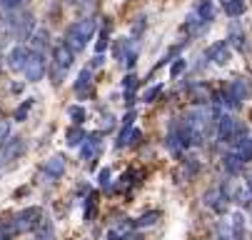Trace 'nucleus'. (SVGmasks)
<instances>
[{
  "instance_id": "9",
  "label": "nucleus",
  "mask_w": 252,
  "mask_h": 240,
  "mask_svg": "<svg viewBox=\"0 0 252 240\" xmlns=\"http://www.w3.org/2000/svg\"><path fill=\"white\" fill-rule=\"evenodd\" d=\"M232 150H235V153L240 155V160L247 165V163L252 160V133H247L240 143H235V145H232Z\"/></svg>"
},
{
  "instance_id": "28",
  "label": "nucleus",
  "mask_w": 252,
  "mask_h": 240,
  "mask_svg": "<svg viewBox=\"0 0 252 240\" xmlns=\"http://www.w3.org/2000/svg\"><path fill=\"white\" fill-rule=\"evenodd\" d=\"M8 133H10V123H0V143L8 140Z\"/></svg>"
},
{
  "instance_id": "32",
  "label": "nucleus",
  "mask_w": 252,
  "mask_h": 240,
  "mask_svg": "<svg viewBox=\"0 0 252 240\" xmlns=\"http://www.w3.org/2000/svg\"><path fill=\"white\" fill-rule=\"evenodd\" d=\"M250 213H252V208H250Z\"/></svg>"
},
{
  "instance_id": "14",
  "label": "nucleus",
  "mask_w": 252,
  "mask_h": 240,
  "mask_svg": "<svg viewBox=\"0 0 252 240\" xmlns=\"http://www.w3.org/2000/svg\"><path fill=\"white\" fill-rule=\"evenodd\" d=\"M232 240H245V215L242 213L232 215Z\"/></svg>"
},
{
  "instance_id": "8",
  "label": "nucleus",
  "mask_w": 252,
  "mask_h": 240,
  "mask_svg": "<svg viewBox=\"0 0 252 240\" xmlns=\"http://www.w3.org/2000/svg\"><path fill=\"white\" fill-rule=\"evenodd\" d=\"M65 168H67L65 158H63V155H53L50 160H45V165H43V173H45L50 180H60V178L65 175Z\"/></svg>"
},
{
  "instance_id": "30",
  "label": "nucleus",
  "mask_w": 252,
  "mask_h": 240,
  "mask_svg": "<svg viewBox=\"0 0 252 240\" xmlns=\"http://www.w3.org/2000/svg\"><path fill=\"white\" fill-rule=\"evenodd\" d=\"M123 240H142V235H140L137 230H130V233H127V235L123 238Z\"/></svg>"
},
{
  "instance_id": "31",
  "label": "nucleus",
  "mask_w": 252,
  "mask_h": 240,
  "mask_svg": "<svg viewBox=\"0 0 252 240\" xmlns=\"http://www.w3.org/2000/svg\"><path fill=\"white\" fill-rule=\"evenodd\" d=\"M225 3H230V0H225Z\"/></svg>"
},
{
  "instance_id": "24",
  "label": "nucleus",
  "mask_w": 252,
  "mask_h": 240,
  "mask_svg": "<svg viewBox=\"0 0 252 240\" xmlns=\"http://www.w3.org/2000/svg\"><path fill=\"white\" fill-rule=\"evenodd\" d=\"M67 113L75 118V125H80V123H83V118H85V110H83V108H78V105H73V108H70Z\"/></svg>"
},
{
  "instance_id": "7",
  "label": "nucleus",
  "mask_w": 252,
  "mask_h": 240,
  "mask_svg": "<svg viewBox=\"0 0 252 240\" xmlns=\"http://www.w3.org/2000/svg\"><path fill=\"white\" fill-rule=\"evenodd\" d=\"M53 60L58 65V70L65 73L70 65H73V48H67V43H58L53 50Z\"/></svg>"
},
{
  "instance_id": "27",
  "label": "nucleus",
  "mask_w": 252,
  "mask_h": 240,
  "mask_svg": "<svg viewBox=\"0 0 252 240\" xmlns=\"http://www.w3.org/2000/svg\"><path fill=\"white\" fill-rule=\"evenodd\" d=\"M185 65H188V60H180V63H175V65H172V78H177L180 73H183V70H185Z\"/></svg>"
},
{
  "instance_id": "17",
  "label": "nucleus",
  "mask_w": 252,
  "mask_h": 240,
  "mask_svg": "<svg viewBox=\"0 0 252 240\" xmlns=\"http://www.w3.org/2000/svg\"><path fill=\"white\" fill-rule=\"evenodd\" d=\"M85 88H90V70H83V73H80L78 85H75V93H78V95H85Z\"/></svg>"
},
{
  "instance_id": "26",
  "label": "nucleus",
  "mask_w": 252,
  "mask_h": 240,
  "mask_svg": "<svg viewBox=\"0 0 252 240\" xmlns=\"http://www.w3.org/2000/svg\"><path fill=\"white\" fill-rule=\"evenodd\" d=\"M123 85H125V93H135V88H137V78H135V75H127Z\"/></svg>"
},
{
  "instance_id": "5",
  "label": "nucleus",
  "mask_w": 252,
  "mask_h": 240,
  "mask_svg": "<svg viewBox=\"0 0 252 240\" xmlns=\"http://www.w3.org/2000/svg\"><path fill=\"white\" fill-rule=\"evenodd\" d=\"M23 73H25L28 83H38V80H43V75H45V60H43V55L30 50L28 63H25V68H23Z\"/></svg>"
},
{
  "instance_id": "16",
  "label": "nucleus",
  "mask_w": 252,
  "mask_h": 240,
  "mask_svg": "<svg viewBox=\"0 0 252 240\" xmlns=\"http://www.w3.org/2000/svg\"><path fill=\"white\" fill-rule=\"evenodd\" d=\"M158 218H160V213L158 210H153V213H145L137 223H135V228H145V225H155L158 223Z\"/></svg>"
},
{
  "instance_id": "10",
  "label": "nucleus",
  "mask_w": 252,
  "mask_h": 240,
  "mask_svg": "<svg viewBox=\"0 0 252 240\" xmlns=\"http://www.w3.org/2000/svg\"><path fill=\"white\" fill-rule=\"evenodd\" d=\"M190 98L197 103V105H205V103H210V88L205 85V83H195V85H190Z\"/></svg>"
},
{
  "instance_id": "19",
  "label": "nucleus",
  "mask_w": 252,
  "mask_h": 240,
  "mask_svg": "<svg viewBox=\"0 0 252 240\" xmlns=\"http://www.w3.org/2000/svg\"><path fill=\"white\" fill-rule=\"evenodd\" d=\"M25 150V143L18 138V140H10V150H5V158H15V155H20Z\"/></svg>"
},
{
  "instance_id": "23",
  "label": "nucleus",
  "mask_w": 252,
  "mask_h": 240,
  "mask_svg": "<svg viewBox=\"0 0 252 240\" xmlns=\"http://www.w3.org/2000/svg\"><path fill=\"white\" fill-rule=\"evenodd\" d=\"M38 240H53V225H50V223H43V225H40Z\"/></svg>"
},
{
  "instance_id": "29",
  "label": "nucleus",
  "mask_w": 252,
  "mask_h": 240,
  "mask_svg": "<svg viewBox=\"0 0 252 240\" xmlns=\"http://www.w3.org/2000/svg\"><path fill=\"white\" fill-rule=\"evenodd\" d=\"M0 3H3L5 8H18V5H23L25 0H0Z\"/></svg>"
},
{
  "instance_id": "21",
  "label": "nucleus",
  "mask_w": 252,
  "mask_h": 240,
  "mask_svg": "<svg viewBox=\"0 0 252 240\" xmlns=\"http://www.w3.org/2000/svg\"><path fill=\"white\" fill-rule=\"evenodd\" d=\"M95 210H97V203H95V195H90V200L85 203V220H93Z\"/></svg>"
},
{
  "instance_id": "13",
  "label": "nucleus",
  "mask_w": 252,
  "mask_h": 240,
  "mask_svg": "<svg viewBox=\"0 0 252 240\" xmlns=\"http://www.w3.org/2000/svg\"><path fill=\"white\" fill-rule=\"evenodd\" d=\"M85 135H88V133H85L80 125H73V128H70V130L65 133V138H67L65 143H67L70 148H78L80 143H85Z\"/></svg>"
},
{
  "instance_id": "6",
  "label": "nucleus",
  "mask_w": 252,
  "mask_h": 240,
  "mask_svg": "<svg viewBox=\"0 0 252 240\" xmlns=\"http://www.w3.org/2000/svg\"><path fill=\"white\" fill-rule=\"evenodd\" d=\"M102 133H90V135H85V143H83V148H80V155H83V160H95L97 155H100V148H102Z\"/></svg>"
},
{
  "instance_id": "2",
  "label": "nucleus",
  "mask_w": 252,
  "mask_h": 240,
  "mask_svg": "<svg viewBox=\"0 0 252 240\" xmlns=\"http://www.w3.org/2000/svg\"><path fill=\"white\" fill-rule=\"evenodd\" d=\"M95 35V20H90V18H85V20H78V23H73L67 28V45L73 48V50H80V48H85L88 45V40Z\"/></svg>"
},
{
  "instance_id": "3",
  "label": "nucleus",
  "mask_w": 252,
  "mask_h": 240,
  "mask_svg": "<svg viewBox=\"0 0 252 240\" xmlns=\"http://www.w3.org/2000/svg\"><path fill=\"white\" fill-rule=\"evenodd\" d=\"M40 225H43V210L40 208H28V210L18 213V218H15V230L18 233L38 230Z\"/></svg>"
},
{
  "instance_id": "18",
  "label": "nucleus",
  "mask_w": 252,
  "mask_h": 240,
  "mask_svg": "<svg viewBox=\"0 0 252 240\" xmlns=\"http://www.w3.org/2000/svg\"><path fill=\"white\" fill-rule=\"evenodd\" d=\"M225 10L227 15H240L245 10V0H230V3H225Z\"/></svg>"
},
{
  "instance_id": "25",
  "label": "nucleus",
  "mask_w": 252,
  "mask_h": 240,
  "mask_svg": "<svg viewBox=\"0 0 252 240\" xmlns=\"http://www.w3.org/2000/svg\"><path fill=\"white\" fill-rule=\"evenodd\" d=\"M110 178H113V173H110V168H105V170H100V185H102V188H107V185H110Z\"/></svg>"
},
{
  "instance_id": "15",
  "label": "nucleus",
  "mask_w": 252,
  "mask_h": 240,
  "mask_svg": "<svg viewBox=\"0 0 252 240\" xmlns=\"http://www.w3.org/2000/svg\"><path fill=\"white\" fill-rule=\"evenodd\" d=\"M183 170H185V175H188V180H192L197 173H200V163L195 160V158H190L185 165H183Z\"/></svg>"
},
{
  "instance_id": "11",
  "label": "nucleus",
  "mask_w": 252,
  "mask_h": 240,
  "mask_svg": "<svg viewBox=\"0 0 252 240\" xmlns=\"http://www.w3.org/2000/svg\"><path fill=\"white\" fill-rule=\"evenodd\" d=\"M222 165H225V170L230 175H237V173H242V168H245V163L240 160V155L232 150V153H227L225 158H222Z\"/></svg>"
},
{
  "instance_id": "22",
  "label": "nucleus",
  "mask_w": 252,
  "mask_h": 240,
  "mask_svg": "<svg viewBox=\"0 0 252 240\" xmlns=\"http://www.w3.org/2000/svg\"><path fill=\"white\" fill-rule=\"evenodd\" d=\"M162 93V85H155V88H150V90H145V93H142V100H145V103H153L158 95Z\"/></svg>"
},
{
  "instance_id": "1",
  "label": "nucleus",
  "mask_w": 252,
  "mask_h": 240,
  "mask_svg": "<svg viewBox=\"0 0 252 240\" xmlns=\"http://www.w3.org/2000/svg\"><path fill=\"white\" fill-rule=\"evenodd\" d=\"M215 133H218V140L220 143H230V145H235V143H240L245 135H247V128L235 118V115H222L220 120H218V128H215Z\"/></svg>"
},
{
  "instance_id": "20",
  "label": "nucleus",
  "mask_w": 252,
  "mask_h": 240,
  "mask_svg": "<svg viewBox=\"0 0 252 240\" xmlns=\"http://www.w3.org/2000/svg\"><path fill=\"white\" fill-rule=\"evenodd\" d=\"M30 108H32V100L28 98L25 103H20V108L15 110V120H25V115L30 113Z\"/></svg>"
},
{
  "instance_id": "12",
  "label": "nucleus",
  "mask_w": 252,
  "mask_h": 240,
  "mask_svg": "<svg viewBox=\"0 0 252 240\" xmlns=\"http://www.w3.org/2000/svg\"><path fill=\"white\" fill-rule=\"evenodd\" d=\"M207 53H210V58H215V63H220V65H225V63L230 60V48H227V43H215Z\"/></svg>"
},
{
  "instance_id": "4",
  "label": "nucleus",
  "mask_w": 252,
  "mask_h": 240,
  "mask_svg": "<svg viewBox=\"0 0 252 240\" xmlns=\"http://www.w3.org/2000/svg\"><path fill=\"white\" fill-rule=\"evenodd\" d=\"M205 205H207V208H212L218 215H225L227 213V205H230V198H227L225 188L222 185L220 188H210L205 193Z\"/></svg>"
}]
</instances>
